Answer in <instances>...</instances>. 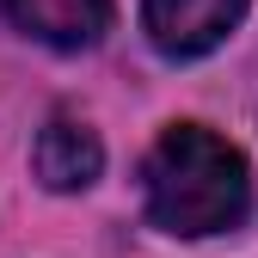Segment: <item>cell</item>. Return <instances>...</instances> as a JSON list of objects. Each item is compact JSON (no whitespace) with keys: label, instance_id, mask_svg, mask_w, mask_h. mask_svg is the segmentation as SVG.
Masks as SVG:
<instances>
[{"label":"cell","instance_id":"cell-1","mask_svg":"<svg viewBox=\"0 0 258 258\" xmlns=\"http://www.w3.org/2000/svg\"><path fill=\"white\" fill-rule=\"evenodd\" d=\"M142 203L160 234H234L252 215V166L228 136L203 123H172L142 160Z\"/></svg>","mask_w":258,"mask_h":258},{"label":"cell","instance_id":"cell-2","mask_svg":"<svg viewBox=\"0 0 258 258\" xmlns=\"http://www.w3.org/2000/svg\"><path fill=\"white\" fill-rule=\"evenodd\" d=\"M246 0H142V31L166 61H197L240 31Z\"/></svg>","mask_w":258,"mask_h":258},{"label":"cell","instance_id":"cell-3","mask_svg":"<svg viewBox=\"0 0 258 258\" xmlns=\"http://www.w3.org/2000/svg\"><path fill=\"white\" fill-rule=\"evenodd\" d=\"M0 19L49 49H92L111 31V0H0Z\"/></svg>","mask_w":258,"mask_h":258},{"label":"cell","instance_id":"cell-4","mask_svg":"<svg viewBox=\"0 0 258 258\" xmlns=\"http://www.w3.org/2000/svg\"><path fill=\"white\" fill-rule=\"evenodd\" d=\"M31 172L43 190H86L105 172V142L80 117H49L31 142Z\"/></svg>","mask_w":258,"mask_h":258}]
</instances>
